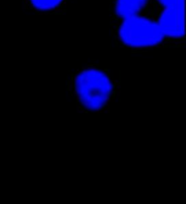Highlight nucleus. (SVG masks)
Wrapping results in <instances>:
<instances>
[{"instance_id":"nucleus-1","label":"nucleus","mask_w":186,"mask_h":204,"mask_svg":"<svg viewBox=\"0 0 186 204\" xmlns=\"http://www.w3.org/2000/svg\"><path fill=\"white\" fill-rule=\"evenodd\" d=\"M74 87L80 104L93 112H98L106 107L114 91L110 78L104 71L96 68L80 72L75 78Z\"/></svg>"},{"instance_id":"nucleus-2","label":"nucleus","mask_w":186,"mask_h":204,"mask_svg":"<svg viewBox=\"0 0 186 204\" xmlns=\"http://www.w3.org/2000/svg\"><path fill=\"white\" fill-rule=\"evenodd\" d=\"M118 37L130 48H150L164 40L157 22L142 15L121 20Z\"/></svg>"},{"instance_id":"nucleus-3","label":"nucleus","mask_w":186,"mask_h":204,"mask_svg":"<svg viewBox=\"0 0 186 204\" xmlns=\"http://www.w3.org/2000/svg\"><path fill=\"white\" fill-rule=\"evenodd\" d=\"M164 38H180L185 34V7H165L156 20Z\"/></svg>"},{"instance_id":"nucleus-4","label":"nucleus","mask_w":186,"mask_h":204,"mask_svg":"<svg viewBox=\"0 0 186 204\" xmlns=\"http://www.w3.org/2000/svg\"><path fill=\"white\" fill-rule=\"evenodd\" d=\"M149 0H115V12L121 20L141 15Z\"/></svg>"},{"instance_id":"nucleus-5","label":"nucleus","mask_w":186,"mask_h":204,"mask_svg":"<svg viewBox=\"0 0 186 204\" xmlns=\"http://www.w3.org/2000/svg\"><path fill=\"white\" fill-rule=\"evenodd\" d=\"M64 0H30L32 6L40 11H49L57 8Z\"/></svg>"},{"instance_id":"nucleus-6","label":"nucleus","mask_w":186,"mask_h":204,"mask_svg":"<svg viewBox=\"0 0 186 204\" xmlns=\"http://www.w3.org/2000/svg\"><path fill=\"white\" fill-rule=\"evenodd\" d=\"M162 7H175V6H184L185 0H157Z\"/></svg>"}]
</instances>
